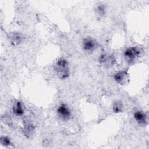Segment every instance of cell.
Masks as SVG:
<instances>
[{
    "label": "cell",
    "instance_id": "obj_8",
    "mask_svg": "<svg viewBox=\"0 0 149 149\" xmlns=\"http://www.w3.org/2000/svg\"><path fill=\"white\" fill-rule=\"evenodd\" d=\"M134 118L139 125H145L147 123V116L142 111H136L134 113Z\"/></svg>",
    "mask_w": 149,
    "mask_h": 149
},
{
    "label": "cell",
    "instance_id": "obj_11",
    "mask_svg": "<svg viewBox=\"0 0 149 149\" xmlns=\"http://www.w3.org/2000/svg\"><path fill=\"white\" fill-rule=\"evenodd\" d=\"M113 111L115 113L121 112L123 110V105L122 102L119 101H115L113 104Z\"/></svg>",
    "mask_w": 149,
    "mask_h": 149
},
{
    "label": "cell",
    "instance_id": "obj_10",
    "mask_svg": "<svg viewBox=\"0 0 149 149\" xmlns=\"http://www.w3.org/2000/svg\"><path fill=\"white\" fill-rule=\"evenodd\" d=\"M34 130V126L32 124L28 123L24 126L23 130V132L24 136H26L27 137H29L33 134Z\"/></svg>",
    "mask_w": 149,
    "mask_h": 149
},
{
    "label": "cell",
    "instance_id": "obj_9",
    "mask_svg": "<svg viewBox=\"0 0 149 149\" xmlns=\"http://www.w3.org/2000/svg\"><path fill=\"white\" fill-rule=\"evenodd\" d=\"M9 39L13 45H17L22 41L23 36L20 33H12L9 35Z\"/></svg>",
    "mask_w": 149,
    "mask_h": 149
},
{
    "label": "cell",
    "instance_id": "obj_2",
    "mask_svg": "<svg viewBox=\"0 0 149 149\" xmlns=\"http://www.w3.org/2000/svg\"><path fill=\"white\" fill-rule=\"evenodd\" d=\"M140 51L139 49L136 47H132L127 48L124 52V57L125 60L129 62L132 63L134 62L139 56Z\"/></svg>",
    "mask_w": 149,
    "mask_h": 149
},
{
    "label": "cell",
    "instance_id": "obj_3",
    "mask_svg": "<svg viewBox=\"0 0 149 149\" xmlns=\"http://www.w3.org/2000/svg\"><path fill=\"white\" fill-rule=\"evenodd\" d=\"M56 112L59 118L64 121L69 120L72 116V112L69 107L63 103L58 106Z\"/></svg>",
    "mask_w": 149,
    "mask_h": 149
},
{
    "label": "cell",
    "instance_id": "obj_7",
    "mask_svg": "<svg viewBox=\"0 0 149 149\" xmlns=\"http://www.w3.org/2000/svg\"><path fill=\"white\" fill-rule=\"evenodd\" d=\"M128 79V74L127 71L122 70L118 72L114 75L115 80L120 84H124L126 83Z\"/></svg>",
    "mask_w": 149,
    "mask_h": 149
},
{
    "label": "cell",
    "instance_id": "obj_5",
    "mask_svg": "<svg viewBox=\"0 0 149 149\" xmlns=\"http://www.w3.org/2000/svg\"><path fill=\"white\" fill-rule=\"evenodd\" d=\"M99 62L105 68H110L115 63V58L113 55L108 54H101L98 58Z\"/></svg>",
    "mask_w": 149,
    "mask_h": 149
},
{
    "label": "cell",
    "instance_id": "obj_12",
    "mask_svg": "<svg viewBox=\"0 0 149 149\" xmlns=\"http://www.w3.org/2000/svg\"><path fill=\"white\" fill-rule=\"evenodd\" d=\"M105 12H106L105 8L104 5H103L102 4L99 5L97 6V8H96V13L99 16L103 17L105 15Z\"/></svg>",
    "mask_w": 149,
    "mask_h": 149
},
{
    "label": "cell",
    "instance_id": "obj_13",
    "mask_svg": "<svg viewBox=\"0 0 149 149\" xmlns=\"http://www.w3.org/2000/svg\"><path fill=\"white\" fill-rule=\"evenodd\" d=\"M0 143L3 146H8L12 144L10 139L7 136H1L0 139Z\"/></svg>",
    "mask_w": 149,
    "mask_h": 149
},
{
    "label": "cell",
    "instance_id": "obj_1",
    "mask_svg": "<svg viewBox=\"0 0 149 149\" xmlns=\"http://www.w3.org/2000/svg\"><path fill=\"white\" fill-rule=\"evenodd\" d=\"M54 69L61 80H65L69 76V66L68 61L64 58L59 59L54 66Z\"/></svg>",
    "mask_w": 149,
    "mask_h": 149
},
{
    "label": "cell",
    "instance_id": "obj_6",
    "mask_svg": "<svg viewBox=\"0 0 149 149\" xmlns=\"http://www.w3.org/2000/svg\"><path fill=\"white\" fill-rule=\"evenodd\" d=\"M12 111L17 116H22L24 113V107L23 104L19 100L16 101L12 106Z\"/></svg>",
    "mask_w": 149,
    "mask_h": 149
},
{
    "label": "cell",
    "instance_id": "obj_4",
    "mask_svg": "<svg viewBox=\"0 0 149 149\" xmlns=\"http://www.w3.org/2000/svg\"><path fill=\"white\" fill-rule=\"evenodd\" d=\"M83 49L87 52H92L97 47V42L96 40L90 37H86L82 42Z\"/></svg>",
    "mask_w": 149,
    "mask_h": 149
}]
</instances>
